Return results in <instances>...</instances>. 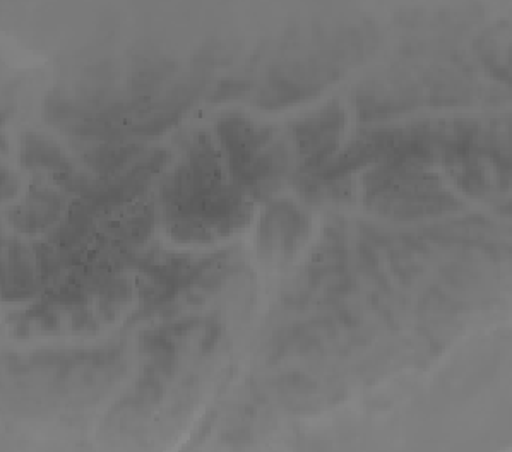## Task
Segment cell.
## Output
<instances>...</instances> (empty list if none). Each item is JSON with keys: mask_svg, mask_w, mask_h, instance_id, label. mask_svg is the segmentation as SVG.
<instances>
[{"mask_svg": "<svg viewBox=\"0 0 512 452\" xmlns=\"http://www.w3.org/2000/svg\"><path fill=\"white\" fill-rule=\"evenodd\" d=\"M160 199L168 233L187 244L233 235L254 211L239 185L225 179L221 153L206 132L189 137L184 163L161 184Z\"/></svg>", "mask_w": 512, "mask_h": 452, "instance_id": "1", "label": "cell"}, {"mask_svg": "<svg viewBox=\"0 0 512 452\" xmlns=\"http://www.w3.org/2000/svg\"><path fill=\"white\" fill-rule=\"evenodd\" d=\"M364 199L365 206L396 220H417L465 208L434 173L384 163L365 175Z\"/></svg>", "mask_w": 512, "mask_h": 452, "instance_id": "2", "label": "cell"}, {"mask_svg": "<svg viewBox=\"0 0 512 452\" xmlns=\"http://www.w3.org/2000/svg\"><path fill=\"white\" fill-rule=\"evenodd\" d=\"M346 129V113L338 102L329 103L292 127L293 143L302 161L300 172H314L338 155Z\"/></svg>", "mask_w": 512, "mask_h": 452, "instance_id": "3", "label": "cell"}, {"mask_svg": "<svg viewBox=\"0 0 512 452\" xmlns=\"http://www.w3.org/2000/svg\"><path fill=\"white\" fill-rule=\"evenodd\" d=\"M309 237V218L290 201H273L259 225V254L269 264L292 261Z\"/></svg>", "mask_w": 512, "mask_h": 452, "instance_id": "4", "label": "cell"}, {"mask_svg": "<svg viewBox=\"0 0 512 452\" xmlns=\"http://www.w3.org/2000/svg\"><path fill=\"white\" fill-rule=\"evenodd\" d=\"M216 136L230 177H233L273 143L274 129L257 125L242 113H228L216 122Z\"/></svg>", "mask_w": 512, "mask_h": 452, "instance_id": "5", "label": "cell"}, {"mask_svg": "<svg viewBox=\"0 0 512 452\" xmlns=\"http://www.w3.org/2000/svg\"><path fill=\"white\" fill-rule=\"evenodd\" d=\"M35 250L31 252L18 238L2 244V298L6 302H21L36 297L42 290Z\"/></svg>", "mask_w": 512, "mask_h": 452, "instance_id": "6", "label": "cell"}, {"mask_svg": "<svg viewBox=\"0 0 512 452\" xmlns=\"http://www.w3.org/2000/svg\"><path fill=\"white\" fill-rule=\"evenodd\" d=\"M66 197L47 185L33 184L24 203L9 211V221L21 233H40L54 228L66 213Z\"/></svg>", "mask_w": 512, "mask_h": 452, "instance_id": "7", "label": "cell"}, {"mask_svg": "<svg viewBox=\"0 0 512 452\" xmlns=\"http://www.w3.org/2000/svg\"><path fill=\"white\" fill-rule=\"evenodd\" d=\"M141 153L143 148L139 144L124 143L122 139H115L91 146L84 153L83 161L98 177H110L131 167Z\"/></svg>", "mask_w": 512, "mask_h": 452, "instance_id": "8", "label": "cell"}, {"mask_svg": "<svg viewBox=\"0 0 512 452\" xmlns=\"http://www.w3.org/2000/svg\"><path fill=\"white\" fill-rule=\"evenodd\" d=\"M21 163L28 170H45L55 173V177L74 172L62 149L54 141L35 132H26L21 139Z\"/></svg>", "mask_w": 512, "mask_h": 452, "instance_id": "9", "label": "cell"}, {"mask_svg": "<svg viewBox=\"0 0 512 452\" xmlns=\"http://www.w3.org/2000/svg\"><path fill=\"white\" fill-rule=\"evenodd\" d=\"M98 297V312L105 321H112L122 307L131 302L132 285L127 280L112 278L102 290L96 293Z\"/></svg>", "mask_w": 512, "mask_h": 452, "instance_id": "10", "label": "cell"}, {"mask_svg": "<svg viewBox=\"0 0 512 452\" xmlns=\"http://www.w3.org/2000/svg\"><path fill=\"white\" fill-rule=\"evenodd\" d=\"M249 88H251L249 81H244V79H227V81H223V83L216 88L215 95L211 98V102L235 100V98L245 95Z\"/></svg>", "mask_w": 512, "mask_h": 452, "instance_id": "11", "label": "cell"}, {"mask_svg": "<svg viewBox=\"0 0 512 452\" xmlns=\"http://www.w3.org/2000/svg\"><path fill=\"white\" fill-rule=\"evenodd\" d=\"M19 177L16 173L9 172L7 168H2V201H9L16 196L19 191Z\"/></svg>", "mask_w": 512, "mask_h": 452, "instance_id": "12", "label": "cell"}]
</instances>
